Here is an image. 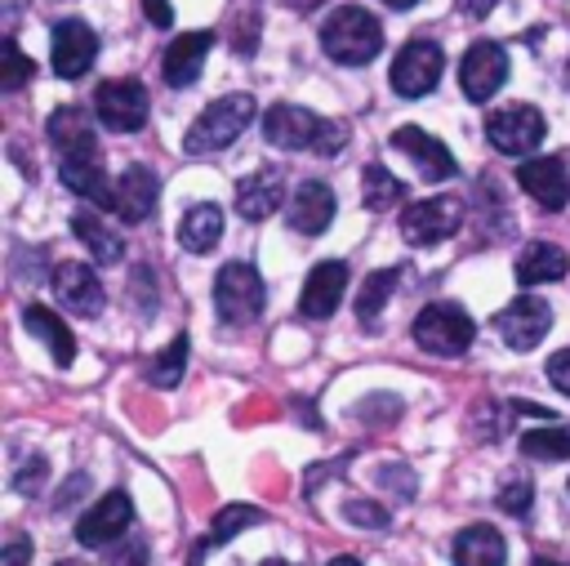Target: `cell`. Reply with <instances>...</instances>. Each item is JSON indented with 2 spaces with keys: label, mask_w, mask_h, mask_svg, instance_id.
Returning <instances> with one entry per match:
<instances>
[{
  "label": "cell",
  "mask_w": 570,
  "mask_h": 566,
  "mask_svg": "<svg viewBox=\"0 0 570 566\" xmlns=\"http://www.w3.org/2000/svg\"><path fill=\"white\" fill-rule=\"evenodd\" d=\"M254 116H258L254 94H223V98H214V103L191 120V129H187V138H183V152H187V156L223 152V147H232V143L249 129Z\"/></svg>",
  "instance_id": "1"
},
{
  "label": "cell",
  "mask_w": 570,
  "mask_h": 566,
  "mask_svg": "<svg viewBox=\"0 0 570 566\" xmlns=\"http://www.w3.org/2000/svg\"><path fill=\"white\" fill-rule=\"evenodd\" d=\"M321 49L343 67H361L383 49V27L370 9L343 4L321 22Z\"/></svg>",
  "instance_id": "2"
},
{
  "label": "cell",
  "mask_w": 570,
  "mask_h": 566,
  "mask_svg": "<svg viewBox=\"0 0 570 566\" xmlns=\"http://www.w3.org/2000/svg\"><path fill=\"white\" fill-rule=\"evenodd\" d=\"M263 276L249 263H223L214 276V312L223 325H249L263 312Z\"/></svg>",
  "instance_id": "3"
},
{
  "label": "cell",
  "mask_w": 570,
  "mask_h": 566,
  "mask_svg": "<svg viewBox=\"0 0 570 566\" xmlns=\"http://www.w3.org/2000/svg\"><path fill=\"white\" fill-rule=\"evenodd\" d=\"M472 316L459 308V303H428L419 316H414V343L428 348L432 357H459L472 348Z\"/></svg>",
  "instance_id": "4"
},
{
  "label": "cell",
  "mask_w": 570,
  "mask_h": 566,
  "mask_svg": "<svg viewBox=\"0 0 570 566\" xmlns=\"http://www.w3.org/2000/svg\"><path fill=\"white\" fill-rule=\"evenodd\" d=\"M543 134H548V120L530 103H508V107L485 116V138L503 156H530L543 143Z\"/></svg>",
  "instance_id": "5"
},
{
  "label": "cell",
  "mask_w": 570,
  "mask_h": 566,
  "mask_svg": "<svg viewBox=\"0 0 570 566\" xmlns=\"http://www.w3.org/2000/svg\"><path fill=\"white\" fill-rule=\"evenodd\" d=\"M94 111H98V120H102L107 129L134 134V129H142V120H147V111H151V98H147L142 80L120 76V80H102V85H98Z\"/></svg>",
  "instance_id": "6"
},
{
  "label": "cell",
  "mask_w": 570,
  "mask_h": 566,
  "mask_svg": "<svg viewBox=\"0 0 570 566\" xmlns=\"http://www.w3.org/2000/svg\"><path fill=\"white\" fill-rule=\"evenodd\" d=\"M463 223V201L459 196H428L401 209V236L410 245H436L445 236H454Z\"/></svg>",
  "instance_id": "7"
},
{
  "label": "cell",
  "mask_w": 570,
  "mask_h": 566,
  "mask_svg": "<svg viewBox=\"0 0 570 566\" xmlns=\"http://www.w3.org/2000/svg\"><path fill=\"white\" fill-rule=\"evenodd\" d=\"M441 67H445L441 45H432V40H410V45H401V53L392 58L387 80H392V89H396L401 98H423L428 89H436Z\"/></svg>",
  "instance_id": "8"
},
{
  "label": "cell",
  "mask_w": 570,
  "mask_h": 566,
  "mask_svg": "<svg viewBox=\"0 0 570 566\" xmlns=\"http://www.w3.org/2000/svg\"><path fill=\"white\" fill-rule=\"evenodd\" d=\"M494 330H499V339H503L512 352H530V348L552 330V308H548V299L521 294V299H512L508 308L494 312Z\"/></svg>",
  "instance_id": "9"
},
{
  "label": "cell",
  "mask_w": 570,
  "mask_h": 566,
  "mask_svg": "<svg viewBox=\"0 0 570 566\" xmlns=\"http://www.w3.org/2000/svg\"><path fill=\"white\" fill-rule=\"evenodd\" d=\"M321 134H325V116H316L298 103H276L263 116V138L272 147H285V152H316Z\"/></svg>",
  "instance_id": "10"
},
{
  "label": "cell",
  "mask_w": 570,
  "mask_h": 566,
  "mask_svg": "<svg viewBox=\"0 0 570 566\" xmlns=\"http://www.w3.org/2000/svg\"><path fill=\"white\" fill-rule=\"evenodd\" d=\"M503 80H508V53H503V45L476 40V45L463 53V62H459V89H463V98L490 103Z\"/></svg>",
  "instance_id": "11"
},
{
  "label": "cell",
  "mask_w": 570,
  "mask_h": 566,
  "mask_svg": "<svg viewBox=\"0 0 570 566\" xmlns=\"http://www.w3.org/2000/svg\"><path fill=\"white\" fill-rule=\"evenodd\" d=\"M98 58V36L89 31V22L80 18H62L53 22V40H49V62L62 80H80Z\"/></svg>",
  "instance_id": "12"
},
{
  "label": "cell",
  "mask_w": 570,
  "mask_h": 566,
  "mask_svg": "<svg viewBox=\"0 0 570 566\" xmlns=\"http://www.w3.org/2000/svg\"><path fill=\"white\" fill-rule=\"evenodd\" d=\"M129 521H134V504H129V495H125V490H111V495H102L89 513H80V521H76V539H80L85 548H111V544L129 530Z\"/></svg>",
  "instance_id": "13"
},
{
  "label": "cell",
  "mask_w": 570,
  "mask_h": 566,
  "mask_svg": "<svg viewBox=\"0 0 570 566\" xmlns=\"http://www.w3.org/2000/svg\"><path fill=\"white\" fill-rule=\"evenodd\" d=\"M392 147L405 152V156L419 165V174H423L428 183H445V178L459 174L450 147H445L441 138H432L428 129H419V125H401V129H392Z\"/></svg>",
  "instance_id": "14"
},
{
  "label": "cell",
  "mask_w": 570,
  "mask_h": 566,
  "mask_svg": "<svg viewBox=\"0 0 570 566\" xmlns=\"http://www.w3.org/2000/svg\"><path fill=\"white\" fill-rule=\"evenodd\" d=\"M53 299L76 316H98L102 308V281L89 263H58L53 267Z\"/></svg>",
  "instance_id": "15"
},
{
  "label": "cell",
  "mask_w": 570,
  "mask_h": 566,
  "mask_svg": "<svg viewBox=\"0 0 570 566\" xmlns=\"http://www.w3.org/2000/svg\"><path fill=\"white\" fill-rule=\"evenodd\" d=\"M281 205H285V174H281V169L263 165V169H254L249 178L236 183V214H240V218L263 223V218H272Z\"/></svg>",
  "instance_id": "16"
},
{
  "label": "cell",
  "mask_w": 570,
  "mask_h": 566,
  "mask_svg": "<svg viewBox=\"0 0 570 566\" xmlns=\"http://www.w3.org/2000/svg\"><path fill=\"white\" fill-rule=\"evenodd\" d=\"M343 290H347V267L338 258H325V263H316L307 272L303 294H298V312L312 316V321H325V316H334Z\"/></svg>",
  "instance_id": "17"
},
{
  "label": "cell",
  "mask_w": 570,
  "mask_h": 566,
  "mask_svg": "<svg viewBox=\"0 0 570 566\" xmlns=\"http://www.w3.org/2000/svg\"><path fill=\"white\" fill-rule=\"evenodd\" d=\"M209 45H214V31H183L178 40H169V49H165V58H160V76H165V85H174V89L196 85Z\"/></svg>",
  "instance_id": "18"
},
{
  "label": "cell",
  "mask_w": 570,
  "mask_h": 566,
  "mask_svg": "<svg viewBox=\"0 0 570 566\" xmlns=\"http://www.w3.org/2000/svg\"><path fill=\"white\" fill-rule=\"evenodd\" d=\"M517 183L543 205V209H561L570 201V174L561 156H534L517 169Z\"/></svg>",
  "instance_id": "19"
},
{
  "label": "cell",
  "mask_w": 570,
  "mask_h": 566,
  "mask_svg": "<svg viewBox=\"0 0 570 566\" xmlns=\"http://www.w3.org/2000/svg\"><path fill=\"white\" fill-rule=\"evenodd\" d=\"M156 174L147 165H129L120 178H116V192H111V214L120 223H142L151 209H156Z\"/></svg>",
  "instance_id": "20"
},
{
  "label": "cell",
  "mask_w": 570,
  "mask_h": 566,
  "mask_svg": "<svg viewBox=\"0 0 570 566\" xmlns=\"http://www.w3.org/2000/svg\"><path fill=\"white\" fill-rule=\"evenodd\" d=\"M285 218H289L294 232H303V236H321V232L334 223V187L321 183V178H307V183L294 192Z\"/></svg>",
  "instance_id": "21"
},
{
  "label": "cell",
  "mask_w": 570,
  "mask_h": 566,
  "mask_svg": "<svg viewBox=\"0 0 570 566\" xmlns=\"http://www.w3.org/2000/svg\"><path fill=\"white\" fill-rule=\"evenodd\" d=\"M49 143L62 152V160H71V156H94V152H98L94 120H89L80 107H58V111L49 116Z\"/></svg>",
  "instance_id": "22"
},
{
  "label": "cell",
  "mask_w": 570,
  "mask_h": 566,
  "mask_svg": "<svg viewBox=\"0 0 570 566\" xmlns=\"http://www.w3.org/2000/svg\"><path fill=\"white\" fill-rule=\"evenodd\" d=\"M503 562H508V544L494 526L476 521L454 535V566H503Z\"/></svg>",
  "instance_id": "23"
},
{
  "label": "cell",
  "mask_w": 570,
  "mask_h": 566,
  "mask_svg": "<svg viewBox=\"0 0 570 566\" xmlns=\"http://www.w3.org/2000/svg\"><path fill=\"white\" fill-rule=\"evenodd\" d=\"M22 325L49 348L53 365H71V361H76V339H71V330L62 325L58 312H49V308H40V303H27V308H22Z\"/></svg>",
  "instance_id": "24"
},
{
  "label": "cell",
  "mask_w": 570,
  "mask_h": 566,
  "mask_svg": "<svg viewBox=\"0 0 570 566\" xmlns=\"http://www.w3.org/2000/svg\"><path fill=\"white\" fill-rule=\"evenodd\" d=\"M570 267V254L552 241H534L517 254V281L521 285H548V281H561Z\"/></svg>",
  "instance_id": "25"
},
{
  "label": "cell",
  "mask_w": 570,
  "mask_h": 566,
  "mask_svg": "<svg viewBox=\"0 0 570 566\" xmlns=\"http://www.w3.org/2000/svg\"><path fill=\"white\" fill-rule=\"evenodd\" d=\"M218 236H223V209L209 205V201L191 205V209L183 214V223H178V245H183L187 254H205V250H214Z\"/></svg>",
  "instance_id": "26"
},
{
  "label": "cell",
  "mask_w": 570,
  "mask_h": 566,
  "mask_svg": "<svg viewBox=\"0 0 570 566\" xmlns=\"http://www.w3.org/2000/svg\"><path fill=\"white\" fill-rule=\"evenodd\" d=\"M62 183H67L76 196L94 201V205H111V192H116V183H107V169H102L94 156H71V160H62Z\"/></svg>",
  "instance_id": "27"
},
{
  "label": "cell",
  "mask_w": 570,
  "mask_h": 566,
  "mask_svg": "<svg viewBox=\"0 0 570 566\" xmlns=\"http://www.w3.org/2000/svg\"><path fill=\"white\" fill-rule=\"evenodd\" d=\"M71 232L89 245V254H94L98 263H120V258H125V241H120L94 209H76V214H71Z\"/></svg>",
  "instance_id": "28"
},
{
  "label": "cell",
  "mask_w": 570,
  "mask_h": 566,
  "mask_svg": "<svg viewBox=\"0 0 570 566\" xmlns=\"http://www.w3.org/2000/svg\"><path fill=\"white\" fill-rule=\"evenodd\" d=\"M392 290H396V267H379V272L365 276V285L356 290V316H361L365 330L379 325V312H383V303L392 299Z\"/></svg>",
  "instance_id": "29"
},
{
  "label": "cell",
  "mask_w": 570,
  "mask_h": 566,
  "mask_svg": "<svg viewBox=\"0 0 570 566\" xmlns=\"http://www.w3.org/2000/svg\"><path fill=\"white\" fill-rule=\"evenodd\" d=\"M521 455L525 459H570V423H543V428H530L521 432Z\"/></svg>",
  "instance_id": "30"
},
{
  "label": "cell",
  "mask_w": 570,
  "mask_h": 566,
  "mask_svg": "<svg viewBox=\"0 0 570 566\" xmlns=\"http://www.w3.org/2000/svg\"><path fill=\"white\" fill-rule=\"evenodd\" d=\"M361 201H365V209H392V205L405 201V183L392 178V169H383V165H365V174H361Z\"/></svg>",
  "instance_id": "31"
},
{
  "label": "cell",
  "mask_w": 570,
  "mask_h": 566,
  "mask_svg": "<svg viewBox=\"0 0 570 566\" xmlns=\"http://www.w3.org/2000/svg\"><path fill=\"white\" fill-rule=\"evenodd\" d=\"M183 370H187V334L169 339L165 352H156V357L142 365V374H147L151 388H174V383L183 379Z\"/></svg>",
  "instance_id": "32"
},
{
  "label": "cell",
  "mask_w": 570,
  "mask_h": 566,
  "mask_svg": "<svg viewBox=\"0 0 570 566\" xmlns=\"http://www.w3.org/2000/svg\"><path fill=\"white\" fill-rule=\"evenodd\" d=\"M31 71H36V62L18 49V40H13V36H4V45H0V89H4V94L22 89V85L31 80Z\"/></svg>",
  "instance_id": "33"
},
{
  "label": "cell",
  "mask_w": 570,
  "mask_h": 566,
  "mask_svg": "<svg viewBox=\"0 0 570 566\" xmlns=\"http://www.w3.org/2000/svg\"><path fill=\"white\" fill-rule=\"evenodd\" d=\"M258 521H263V513H258V508H249V504H227V508L214 517L209 544H227L236 530H245V526H258Z\"/></svg>",
  "instance_id": "34"
},
{
  "label": "cell",
  "mask_w": 570,
  "mask_h": 566,
  "mask_svg": "<svg viewBox=\"0 0 570 566\" xmlns=\"http://www.w3.org/2000/svg\"><path fill=\"white\" fill-rule=\"evenodd\" d=\"M530 504H534V481H525V477H508V481L499 486V508H503V513L525 517Z\"/></svg>",
  "instance_id": "35"
},
{
  "label": "cell",
  "mask_w": 570,
  "mask_h": 566,
  "mask_svg": "<svg viewBox=\"0 0 570 566\" xmlns=\"http://www.w3.org/2000/svg\"><path fill=\"white\" fill-rule=\"evenodd\" d=\"M347 521L352 526H365V530H383L392 517H387V508L383 504H370V499H347Z\"/></svg>",
  "instance_id": "36"
},
{
  "label": "cell",
  "mask_w": 570,
  "mask_h": 566,
  "mask_svg": "<svg viewBox=\"0 0 570 566\" xmlns=\"http://www.w3.org/2000/svg\"><path fill=\"white\" fill-rule=\"evenodd\" d=\"M102 566H147V544L142 539H125L116 548H102Z\"/></svg>",
  "instance_id": "37"
},
{
  "label": "cell",
  "mask_w": 570,
  "mask_h": 566,
  "mask_svg": "<svg viewBox=\"0 0 570 566\" xmlns=\"http://www.w3.org/2000/svg\"><path fill=\"white\" fill-rule=\"evenodd\" d=\"M45 472H49V463H45L40 455H36V459H27V463H22V472L13 477V490H18V495H36V490L45 486Z\"/></svg>",
  "instance_id": "38"
},
{
  "label": "cell",
  "mask_w": 570,
  "mask_h": 566,
  "mask_svg": "<svg viewBox=\"0 0 570 566\" xmlns=\"http://www.w3.org/2000/svg\"><path fill=\"white\" fill-rule=\"evenodd\" d=\"M548 379H552V388H561L570 397V348H561V352L548 357Z\"/></svg>",
  "instance_id": "39"
},
{
  "label": "cell",
  "mask_w": 570,
  "mask_h": 566,
  "mask_svg": "<svg viewBox=\"0 0 570 566\" xmlns=\"http://www.w3.org/2000/svg\"><path fill=\"white\" fill-rule=\"evenodd\" d=\"M142 13H147V22H151V27H169V22H174L169 0H142Z\"/></svg>",
  "instance_id": "40"
},
{
  "label": "cell",
  "mask_w": 570,
  "mask_h": 566,
  "mask_svg": "<svg viewBox=\"0 0 570 566\" xmlns=\"http://www.w3.org/2000/svg\"><path fill=\"white\" fill-rule=\"evenodd\" d=\"M27 557H31V544L22 535H13L9 548H4V566H27Z\"/></svg>",
  "instance_id": "41"
},
{
  "label": "cell",
  "mask_w": 570,
  "mask_h": 566,
  "mask_svg": "<svg viewBox=\"0 0 570 566\" xmlns=\"http://www.w3.org/2000/svg\"><path fill=\"white\" fill-rule=\"evenodd\" d=\"M494 4H499V0H459V13H463V18H485Z\"/></svg>",
  "instance_id": "42"
},
{
  "label": "cell",
  "mask_w": 570,
  "mask_h": 566,
  "mask_svg": "<svg viewBox=\"0 0 570 566\" xmlns=\"http://www.w3.org/2000/svg\"><path fill=\"white\" fill-rule=\"evenodd\" d=\"M85 486H89V477H76V481H67V486H62V495H58V508H67L71 499H80V495H85Z\"/></svg>",
  "instance_id": "43"
},
{
  "label": "cell",
  "mask_w": 570,
  "mask_h": 566,
  "mask_svg": "<svg viewBox=\"0 0 570 566\" xmlns=\"http://www.w3.org/2000/svg\"><path fill=\"white\" fill-rule=\"evenodd\" d=\"M22 4H27V0H4V18H9V22H13V13H18V9H22Z\"/></svg>",
  "instance_id": "44"
},
{
  "label": "cell",
  "mask_w": 570,
  "mask_h": 566,
  "mask_svg": "<svg viewBox=\"0 0 570 566\" xmlns=\"http://www.w3.org/2000/svg\"><path fill=\"white\" fill-rule=\"evenodd\" d=\"M383 4H392V9H414L419 0H383Z\"/></svg>",
  "instance_id": "45"
},
{
  "label": "cell",
  "mask_w": 570,
  "mask_h": 566,
  "mask_svg": "<svg viewBox=\"0 0 570 566\" xmlns=\"http://www.w3.org/2000/svg\"><path fill=\"white\" fill-rule=\"evenodd\" d=\"M289 4H294V9H303V13H307V9H316V4H321V0H289Z\"/></svg>",
  "instance_id": "46"
},
{
  "label": "cell",
  "mask_w": 570,
  "mask_h": 566,
  "mask_svg": "<svg viewBox=\"0 0 570 566\" xmlns=\"http://www.w3.org/2000/svg\"><path fill=\"white\" fill-rule=\"evenodd\" d=\"M330 566H361V562H356V557H334Z\"/></svg>",
  "instance_id": "47"
},
{
  "label": "cell",
  "mask_w": 570,
  "mask_h": 566,
  "mask_svg": "<svg viewBox=\"0 0 570 566\" xmlns=\"http://www.w3.org/2000/svg\"><path fill=\"white\" fill-rule=\"evenodd\" d=\"M530 566H561V562H552V557H534Z\"/></svg>",
  "instance_id": "48"
},
{
  "label": "cell",
  "mask_w": 570,
  "mask_h": 566,
  "mask_svg": "<svg viewBox=\"0 0 570 566\" xmlns=\"http://www.w3.org/2000/svg\"><path fill=\"white\" fill-rule=\"evenodd\" d=\"M258 566H289V562H281V557H267V562H258Z\"/></svg>",
  "instance_id": "49"
},
{
  "label": "cell",
  "mask_w": 570,
  "mask_h": 566,
  "mask_svg": "<svg viewBox=\"0 0 570 566\" xmlns=\"http://www.w3.org/2000/svg\"><path fill=\"white\" fill-rule=\"evenodd\" d=\"M58 566H85V562H58Z\"/></svg>",
  "instance_id": "50"
}]
</instances>
